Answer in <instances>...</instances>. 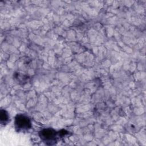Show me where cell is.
Returning <instances> with one entry per match:
<instances>
[{
  "mask_svg": "<svg viewBox=\"0 0 146 146\" xmlns=\"http://www.w3.org/2000/svg\"><path fill=\"white\" fill-rule=\"evenodd\" d=\"M40 138L45 142H52L55 140L56 132L52 129H44L39 132Z\"/></svg>",
  "mask_w": 146,
  "mask_h": 146,
  "instance_id": "2",
  "label": "cell"
},
{
  "mask_svg": "<svg viewBox=\"0 0 146 146\" xmlns=\"http://www.w3.org/2000/svg\"><path fill=\"white\" fill-rule=\"evenodd\" d=\"M15 125L18 130H26L31 127V122L27 116L18 115L15 117Z\"/></svg>",
  "mask_w": 146,
  "mask_h": 146,
  "instance_id": "1",
  "label": "cell"
},
{
  "mask_svg": "<svg viewBox=\"0 0 146 146\" xmlns=\"http://www.w3.org/2000/svg\"><path fill=\"white\" fill-rule=\"evenodd\" d=\"M8 120V115L4 110L1 111V123H6Z\"/></svg>",
  "mask_w": 146,
  "mask_h": 146,
  "instance_id": "3",
  "label": "cell"
}]
</instances>
